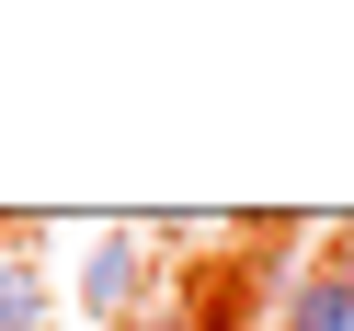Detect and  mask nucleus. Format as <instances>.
Instances as JSON below:
<instances>
[{
    "label": "nucleus",
    "mask_w": 354,
    "mask_h": 331,
    "mask_svg": "<svg viewBox=\"0 0 354 331\" xmlns=\"http://www.w3.org/2000/svg\"><path fill=\"white\" fill-rule=\"evenodd\" d=\"M138 297H149V252H138V229H103L92 263H80V308H92V320H138Z\"/></svg>",
    "instance_id": "obj_1"
},
{
    "label": "nucleus",
    "mask_w": 354,
    "mask_h": 331,
    "mask_svg": "<svg viewBox=\"0 0 354 331\" xmlns=\"http://www.w3.org/2000/svg\"><path fill=\"white\" fill-rule=\"evenodd\" d=\"M286 331H354V263H320L286 297Z\"/></svg>",
    "instance_id": "obj_2"
},
{
    "label": "nucleus",
    "mask_w": 354,
    "mask_h": 331,
    "mask_svg": "<svg viewBox=\"0 0 354 331\" xmlns=\"http://www.w3.org/2000/svg\"><path fill=\"white\" fill-rule=\"evenodd\" d=\"M0 331H57L46 320V263H24L12 240H0Z\"/></svg>",
    "instance_id": "obj_3"
}]
</instances>
